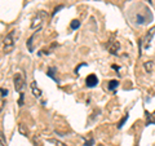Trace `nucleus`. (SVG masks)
I'll use <instances>...</instances> for the list:
<instances>
[{"mask_svg":"<svg viewBox=\"0 0 155 146\" xmlns=\"http://www.w3.org/2000/svg\"><path fill=\"white\" fill-rule=\"evenodd\" d=\"M17 38H18V32L16 30L11 31L5 38H4V40H3V52L5 53V55L11 53L14 49V45H16Z\"/></svg>","mask_w":155,"mask_h":146,"instance_id":"f257e3e1","label":"nucleus"},{"mask_svg":"<svg viewBox=\"0 0 155 146\" xmlns=\"http://www.w3.org/2000/svg\"><path fill=\"white\" fill-rule=\"evenodd\" d=\"M47 18H48L47 12H44V11L38 12L36 16L34 17L32 21H31V28H32V30L39 31V30H40V28L43 27V25H44V22L47 21Z\"/></svg>","mask_w":155,"mask_h":146,"instance_id":"f03ea898","label":"nucleus"},{"mask_svg":"<svg viewBox=\"0 0 155 146\" xmlns=\"http://www.w3.org/2000/svg\"><path fill=\"white\" fill-rule=\"evenodd\" d=\"M13 84H14V89L21 93L22 89L25 88V78L22 76V74H16V75H14Z\"/></svg>","mask_w":155,"mask_h":146,"instance_id":"7ed1b4c3","label":"nucleus"},{"mask_svg":"<svg viewBox=\"0 0 155 146\" xmlns=\"http://www.w3.org/2000/svg\"><path fill=\"white\" fill-rule=\"evenodd\" d=\"M154 35H155V26H153V27L150 28V30L146 32V35H145L143 40H142V43H143V48H145V49H147V48L150 47V41L153 40Z\"/></svg>","mask_w":155,"mask_h":146,"instance_id":"20e7f679","label":"nucleus"},{"mask_svg":"<svg viewBox=\"0 0 155 146\" xmlns=\"http://www.w3.org/2000/svg\"><path fill=\"white\" fill-rule=\"evenodd\" d=\"M97 84H98V79H97L96 74H89L88 76H87V79H85V85L87 87L93 88V87H96Z\"/></svg>","mask_w":155,"mask_h":146,"instance_id":"39448f33","label":"nucleus"},{"mask_svg":"<svg viewBox=\"0 0 155 146\" xmlns=\"http://www.w3.org/2000/svg\"><path fill=\"white\" fill-rule=\"evenodd\" d=\"M119 48H120L119 41H114V43H111V44H110V47H109V52L111 53V55H118Z\"/></svg>","mask_w":155,"mask_h":146,"instance_id":"423d86ee","label":"nucleus"},{"mask_svg":"<svg viewBox=\"0 0 155 146\" xmlns=\"http://www.w3.org/2000/svg\"><path fill=\"white\" fill-rule=\"evenodd\" d=\"M31 91H32V95L35 96V97H41V91H40V88L36 85V81H32L31 83Z\"/></svg>","mask_w":155,"mask_h":146,"instance_id":"0eeeda50","label":"nucleus"},{"mask_svg":"<svg viewBox=\"0 0 155 146\" xmlns=\"http://www.w3.org/2000/svg\"><path fill=\"white\" fill-rule=\"evenodd\" d=\"M35 39H36V32L34 34V35H31L30 38H28V40H27V48H28V51L30 52H34V44H35Z\"/></svg>","mask_w":155,"mask_h":146,"instance_id":"6e6552de","label":"nucleus"},{"mask_svg":"<svg viewBox=\"0 0 155 146\" xmlns=\"http://www.w3.org/2000/svg\"><path fill=\"white\" fill-rule=\"evenodd\" d=\"M18 131H19V133H21L22 136H28V128L23 123L18 124Z\"/></svg>","mask_w":155,"mask_h":146,"instance_id":"1a4fd4ad","label":"nucleus"},{"mask_svg":"<svg viewBox=\"0 0 155 146\" xmlns=\"http://www.w3.org/2000/svg\"><path fill=\"white\" fill-rule=\"evenodd\" d=\"M143 67H145V71L146 72H151L154 70V62L153 61H146L143 64Z\"/></svg>","mask_w":155,"mask_h":146,"instance_id":"9d476101","label":"nucleus"},{"mask_svg":"<svg viewBox=\"0 0 155 146\" xmlns=\"http://www.w3.org/2000/svg\"><path fill=\"white\" fill-rule=\"evenodd\" d=\"M79 26H80V21H79V19H72L71 23H70V27L72 28V30L79 28Z\"/></svg>","mask_w":155,"mask_h":146,"instance_id":"9b49d317","label":"nucleus"},{"mask_svg":"<svg viewBox=\"0 0 155 146\" xmlns=\"http://www.w3.org/2000/svg\"><path fill=\"white\" fill-rule=\"evenodd\" d=\"M118 85H119V81H118V80H110V81H109V89H110V91L115 89Z\"/></svg>","mask_w":155,"mask_h":146,"instance_id":"f8f14e48","label":"nucleus"},{"mask_svg":"<svg viewBox=\"0 0 155 146\" xmlns=\"http://www.w3.org/2000/svg\"><path fill=\"white\" fill-rule=\"evenodd\" d=\"M56 71V67H49V70H48V72H47V75L49 76V78H52V79H54V80H57V78L54 76V74L53 72Z\"/></svg>","mask_w":155,"mask_h":146,"instance_id":"ddd939ff","label":"nucleus"},{"mask_svg":"<svg viewBox=\"0 0 155 146\" xmlns=\"http://www.w3.org/2000/svg\"><path fill=\"white\" fill-rule=\"evenodd\" d=\"M49 142H52L54 146H67L66 144H64L62 141H58V140H49Z\"/></svg>","mask_w":155,"mask_h":146,"instance_id":"4468645a","label":"nucleus"},{"mask_svg":"<svg viewBox=\"0 0 155 146\" xmlns=\"http://www.w3.org/2000/svg\"><path fill=\"white\" fill-rule=\"evenodd\" d=\"M127 119H128V114H127V115H124V118H123V119H122V120H120L119 123H118V128H119V129L123 127V124L125 123V121H127Z\"/></svg>","mask_w":155,"mask_h":146,"instance_id":"2eb2a0df","label":"nucleus"},{"mask_svg":"<svg viewBox=\"0 0 155 146\" xmlns=\"http://www.w3.org/2000/svg\"><path fill=\"white\" fill-rule=\"evenodd\" d=\"M19 95H21V96H19V100H18V105L22 106L23 105V97H25V95H23V93H19Z\"/></svg>","mask_w":155,"mask_h":146,"instance_id":"dca6fc26","label":"nucleus"},{"mask_svg":"<svg viewBox=\"0 0 155 146\" xmlns=\"http://www.w3.org/2000/svg\"><path fill=\"white\" fill-rule=\"evenodd\" d=\"M93 142H94V140L89 138V140H87V142L84 144V146H92V145H93Z\"/></svg>","mask_w":155,"mask_h":146,"instance_id":"f3484780","label":"nucleus"},{"mask_svg":"<svg viewBox=\"0 0 155 146\" xmlns=\"http://www.w3.org/2000/svg\"><path fill=\"white\" fill-rule=\"evenodd\" d=\"M62 8H64V5H58L57 8H54V11H53V13H52V14H53V16H54V14H56L58 11H60V9H62Z\"/></svg>","mask_w":155,"mask_h":146,"instance_id":"a211bd4d","label":"nucleus"},{"mask_svg":"<svg viewBox=\"0 0 155 146\" xmlns=\"http://www.w3.org/2000/svg\"><path fill=\"white\" fill-rule=\"evenodd\" d=\"M8 95V89H4V88H2V96L3 97H5Z\"/></svg>","mask_w":155,"mask_h":146,"instance_id":"6ab92c4d","label":"nucleus"},{"mask_svg":"<svg viewBox=\"0 0 155 146\" xmlns=\"http://www.w3.org/2000/svg\"><path fill=\"white\" fill-rule=\"evenodd\" d=\"M2 146H5V144H4V136L2 134Z\"/></svg>","mask_w":155,"mask_h":146,"instance_id":"aec40b11","label":"nucleus"}]
</instances>
